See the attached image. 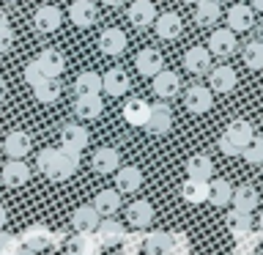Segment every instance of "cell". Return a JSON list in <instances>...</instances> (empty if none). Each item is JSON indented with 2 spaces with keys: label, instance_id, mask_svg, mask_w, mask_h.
Returning <instances> with one entry per match:
<instances>
[{
  "label": "cell",
  "instance_id": "6da1fadb",
  "mask_svg": "<svg viewBox=\"0 0 263 255\" xmlns=\"http://www.w3.org/2000/svg\"><path fill=\"white\" fill-rule=\"evenodd\" d=\"M184 104L189 113L200 115V113H209L211 104H214V90L211 88H203V85H192L184 94Z\"/></svg>",
  "mask_w": 263,
  "mask_h": 255
},
{
  "label": "cell",
  "instance_id": "7a4b0ae2",
  "mask_svg": "<svg viewBox=\"0 0 263 255\" xmlns=\"http://www.w3.org/2000/svg\"><path fill=\"white\" fill-rule=\"evenodd\" d=\"M209 52L217 55V58L233 55V52H236V33L230 30V28H228V30H225V28L214 30L211 39H209Z\"/></svg>",
  "mask_w": 263,
  "mask_h": 255
},
{
  "label": "cell",
  "instance_id": "3957f363",
  "mask_svg": "<svg viewBox=\"0 0 263 255\" xmlns=\"http://www.w3.org/2000/svg\"><path fill=\"white\" fill-rule=\"evenodd\" d=\"M173 126V110L164 102L154 104L151 113H148V121H145V129L154 132V135H164V132H170Z\"/></svg>",
  "mask_w": 263,
  "mask_h": 255
},
{
  "label": "cell",
  "instance_id": "277c9868",
  "mask_svg": "<svg viewBox=\"0 0 263 255\" xmlns=\"http://www.w3.org/2000/svg\"><path fill=\"white\" fill-rule=\"evenodd\" d=\"M61 20H63V14H61V8L58 6H39L36 8V14H33V25H36V30L41 33H52L61 28Z\"/></svg>",
  "mask_w": 263,
  "mask_h": 255
},
{
  "label": "cell",
  "instance_id": "5b68a950",
  "mask_svg": "<svg viewBox=\"0 0 263 255\" xmlns=\"http://www.w3.org/2000/svg\"><path fill=\"white\" fill-rule=\"evenodd\" d=\"M205 74H209V85L214 94H228V90L236 88V71L230 66H214Z\"/></svg>",
  "mask_w": 263,
  "mask_h": 255
},
{
  "label": "cell",
  "instance_id": "8992f818",
  "mask_svg": "<svg viewBox=\"0 0 263 255\" xmlns=\"http://www.w3.org/2000/svg\"><path fill=\"white\" fill-rule=\"evenodd\" d=\"M135 66H137V71L143 74V77H154V74L159 71V69H164L162 52H159V49H154V47L140 49L137 58H135Z\"/></svg>",
  "mask_w": 263,
  "mask_h": 255
},
{
  "label": "cell",
  "instance_id": "52a82bcc",
  "mask_svg": "<svg viewBox=\"0 0 263 255\" xmlns=\"http://www.w3.org/2000/svg\"><path fill=\"white\" fill-rule=\"evenodd\" d=\"M0 178H3L6 187H22V184H28V181H30V168L22 159H8L3 165Z\"/></svg>",
  "mask_w": 263,
  "mask_h": 255
},
{
  "label": "cell",
  "instance_id": "ba28073f",
  "mask_svg": "<svg viewBox=\"0 0 263 255\" xmlns=\"http://www.w3.org/2000/svg\"><path fill=\"white\" fill-rule=\"evenodd\" d=\"M252 22H255V8L252 6H244V3L230 6V11H228V28L233 30V33L250 30Z\"/></svg>",
  "mask_w": 263,
  "mask_h": 255
},
{
  "label": "cell",
  "instance_id": "9c48e42d",
  "mask_svg": "<svg viewBox=\"0 0 263 255\" xmlns=\"http://www.w3.org/2000/svg\"><path fill=\"white\" fill-rule=\"evenodd\" d=\"M96 16H99V11L90 0H74L69 6V20L77 25V28H90V25L96 22Z\"/></svg>",
  "mask_w": 263,
  "mask_h": 255
},
{
  "label": "cell",
  "instance_id": "30bf717a",
  "mask_svg": "<svg viewBox=\"0 0 263 255\" xmlns=\"http://www.w3.org/2000/svg\"><path fill=\"white\" fill-rule=\"evenodd\" d=\"M80 168V151H69V148H61V159H58L55 170L49 173L52 181H66L69 176H74Z\"/></svg>",
  "mask_w": 263,
  "mask_h": 255
},
{
  "label": "cell",
  "instance_id": "8fae6325",
  "mask_svg": "<svg viewBox=\"0 0 263 255\" xmlns=\"http://www.w3.org/2000/svg\"><path fill=\"white\" fill-rule=\"evenodd\" d=\"M129 22L135 25V28H148V25H154V16H156V8L151 0H135V3L129 6Z\"/></svg>",
  "mask_w": 263,
  "mask_h": 255
},
{
  "label": "cell",
  "instance_id": "7c38bea8",
  "mask_svg": "<svg viewBox=\"0 0 263 255\" xmlns=\"http://www.w3.org/2000/svg\"><path fill=\"white\" fill-rule=\"evenodd\" d=\"M184 69L192 71V74H205V71H209L211 69V52H209V47H192V49H186Z\"/></svg>",
  "mask_w": 263,
  "mask_h": 255
},
{
  "label": "cell",
  "instance_id": "4fadbf2b",
  "mask_svg": "<svg viewBox=\"0 0 263 255\" xmlns=\"http://www.w3.org/2000/svg\"><path fill=\"white\" fill-rule=\"evenodd\" d=\"M99 49H102L104 55H121L123 49H126V33L118 30V28L102 30V36H99Z\"/></svg>",
  "mask_w": 263,
  "mask_h": 255
},
{
  "label": "cell",
  "instance_id": "5bb4252c",
  "mask_svg": "<svg viewBox=\"0 0 263 255\" xmlns=\"http://www.w3.org/2000/svg\"><path fill=\"white\" fill-rule=\"evenodd\" d=\"M30 151V137L25 132H8L3 140V154L11 156V159H25Z\"/></svg>",
  "mask_w": 263,
  "mask_h": 255
},
{
  "label": "cell",
  "instance_id": "9a60e30c",
  "mask_svg": "<svg viewBox=\"0 0 263 255\" xmlns=\"http://www.w3.org/2000/svg\"><path fill=\"white\" fill-rule=\"evenodd\" d=\"M154 90L159 94L162 99H173L181 90V80H178V74L176 71H164L159 69L154 74Z\"/></svg>",
  "mask_w": 263,
  "mask_h": 255
},
{
  "label": "cell",
  "instance_id": "2e32d148",
  "mask_svg": "<svg viewBox=\"0 0 263 255\" xmlns=\"http://www.w3.org/2000/svg\"><path fill=\"white\" fill-rule=\"evenodd\" d=\"M99 211L93 209V203H85V206H80L77 211L71 214V225L77 228V233H90V230H96V225H99Z\"/></svg>",
  "mask_w": 263,
  "mask_h": 255
},
{
  "label": "cell",
  "instance_id": "e0dca14e",
  "mask_svg": "<svg viewBox=\"0 0 263 255\" xmlns=\"http://www.w3.org/2000/svg\"><path fill=\"white\" fill-rule=\"evenodd\" d=\"M61 143L69 151H82L88 145V129H82L80 123H66L61 129Z\"/></svg>",
  "mask_w": 263,
  "mask_h": 255
},
{
  "label": "cell",
  "instance_id": "ac0fdd59",
  "mask_svg": "<svg viewBox=\"0 0 263 255\" xmlns=\"http://www.w3.org/2000/svg\"><path fill=\"white\" fill-rule=\"evenodd\" d=\"M151 220H154V206L148 201H137V203H132L126 209V222L132 228H137V230L151 225Z\"/></svg>",
  "mask_w": 263,
  "mask_h": 255
},
{
  "label": "cell",
  "instance_id": "d6986e66",
  "mask_svg": "<svg viewBox=\"0 0 263 255\" xmlns=\"http://www.w3.org/2000/svg\"><path fill=\"white\" fill-rule=\"evenodd\" d=\"M148 113H151V104H148L145 99H129V102L123 104V121L132 123V126H145Z\"/></svg>",
  "mask_w": 263,
  "mask_h": 255
},
{
  "label": "cell",
  "instance_id": "ffe728a7",
  "mask_svg": "<svg viewBox=\"0 0 263 255\" xmlns=\"http://www.w3.org/2000/svg\"><path fill=\"white\" fill-rule=\"evenodd\" d=\"M230 203H233V209H238V211H252V209H258V203H260L258 189L250 187V184L236 187L233 195H230Z\"/></svg>",
  "mask_w": 263,
  "mask_h": 255
},
{
  "label": "cell",
  "instance_id": "44dd1931",
  "mask_svg": "<svg viewBox=\"0 0 263 255\" xmlns=\"http://www.w3.org/2000/svg\"><path fill=\"white\" fill-rule=\"evenodd\" d=\"M102 96L99 94H80L77 102H74V113L80 115V118H99L102 115Z\"/></svg>",
  "mask_w": 263,
  "mask_h": 255
},
{
  "label": "cell",
  "instance_id": "7402d4cb",
  "mask_svg": "<svg viewBox=\"0 0 263 255\" xmlns=\"http://www.w3.org/2000/svg\"><path fill=\"white\" fill-rule=\"evenodd\" d=\"M154 30L159 39H176L181 33V16L173 11H164L159 16H154Z\"/></svg>",
  "mask_w": 263,
  "mask_h": 255
},
{
  "label": "cell",
  "instance_id": "603a6c76",
  "mask_svg": "<svg viewBox=\"0 0 263 255\" xmlns=\"http://www.w3.org/2000/svg\"><path fill=\"white\" fill-rule=\"evenodd\" d=\"M90 165H93L96 173H115L121 168V154L115 151V148H99V151L93 154V159H90Z\"/></svg>",
  "mask_w": 263,
  "mask_h": 255
},
{
  "label": "cell",
  "instance_id": "cb8c5ba5",
  "mask_svg": "<svg viewBox=\"0 0 263 255\" xmlns=\"http://www.w3.org/2000/svg\"><path fill=\"white\" fill-rule=\"evenodd\" d=\"M102 90H107L110 96H123L129 90V77H126V71L123 69H110V71H104V77H102Z\"/></svg>",
  "mask_w": 263,
  "mask_h": 255
},
{
  "label": "cell",
  "instance_id": "d4e9b609",
  "mask_svg": "<svg viewBox=\"0 0 263 255\" xmlns=\"http://www.w3.org/2000/svg\"><path fill=\"white\" fill-rule=\"evenodd\" d=\"M93 209L99 211V217H110L121 209V192L118 189H102L93 197Z\"/></svg>",
  "mask_w": 263,
  "mask_h": 255
},
{
  "label": "cell",
  "instance_id": "484cf974",
  "mask_svg": "<svg viewBox=\"0 0 263 255\" xmlns=\"http://www.w3.org/2000/svg\"><path fill=\"white\" fill-rule=\"evenodd\" d=\"M140 184H143V173H140V168H118L115 170V187H118V192H135V189H140Z\"/></svg>",
  "mask_w": 263,
  "mask_h": 255
},
{
  "label": "cell",
  "instance_id": "4316f807",
  "mask_svg": "<svg viewBox=\"0 0 263 255\" xmlns=\"http://www.w3.org/2000/svg\"><path fill=\"white\" fill-rule=\"evenodd\" d=\"M222 135L230 137L238 148H244V145L255 137V129H252V123H250V121H241V118H238V121H230V123H228V129L222 132Z\"/></svg>",
  "mask_w": 263,
  "mask_h": 255
},
{
  "label": "cell",
  "instance_id": "83f0119b",
  "mask_svg": "<svg viewBox=\"0 0 263 255\" xmlns=\"http://www.w3.org/2000/svg\"><path fill=\"white\" fill-rule=\"evenodd\" d=\"M186 176L189 178H200V181H209L214 176V165L205 154H195L186 159Z\"/></svg>",
  "mask_w": 263,
  "mask_h": 255
},
{
  "label": "cell",
  "instance_id": "f1b7e54d",
  "mask_svg": "<svg viewBox=\"0 0 263 255\" xmlns=\"http://www.w3.org/2000/svg\"><path fill=\"white\" fill-rule=\"evenodd\" d=\"M219 20V0H197V11H195V22L200 28H211Z\"/></svg>",
  "mask_w": 263,
  "mask_h": 255
},
{
  "label": "cell",
  "instance_id": "f546056e",
  "mask_svg": "<svg viewBox=\"0 0 263 255\" xmlns=\"http://www.w3.org/2000/svg\"><path fill=\"white\" fill-rule=\"evenodd\" d=\"M181 195H184L186 203H203L209 197V181H200V178H186L181 184Z\"/></svg>",
  "mask_w": 263,
  "mask_h": 255
},
{
  "label": "cell",
  "instance_id": "4dcf8cb0",
  "mask_svg": "<svg viewBox=\"0 0 263 255\" xmlns=\"http://www.w3.org/2000/svg\"><path fill=\"white\" fill-rule=\"evenodd\" d=\"M225 225H228V230L233 236H247L252 230V217H250V211H238V209H233L228 214V220H225Z\"/></svg>",
  "mask_w": 263,
  "mask_h": 255
},
{
  "label": "cell",
  "instance_id": "1f68e13d",
  "mask_svg": "<svg viewBox=\"0 0 263 255\" xmlns=\"http://www.w3.org/2000/svg\"><path fill=\"white\" fill-rule=\"evenodd\" d=\"M22 244L28 247V250H33V252L44 250V247L49 244V230H47L44 225H33V228H28V230L22 233Z\"/></svg>",
  "mask_w": 263,
  "mask_h": 255
},
{
  "label": "cell",
  "instance_id": "d6a6232c",
  "mask_svg": "<svg viewBox=\"0 0 263 255\" xmlns=\"http://www.w3.org/2000/svg\"><path fill=\"white\" fill-rule=\"evenodd\" d=\"M230 195H233V187H230V181H225V178L211 181V178H209V197H205L209 203H214V206H225V203H230Z\"/></svg>",
  "mask_w": 263,
  "mask_h": 255
},
{
  "label": "cell",
  "instance_id": "836d02e7",
  "mask_svg": "<svg viewBox=\"0 0 263 255\" xmlns=\"http://www.w3.org/2000/svg\"><path fill=\"white\" fill-rule=\"evenodd\" d=\"M74 90L80 94H102V74L96 71H80L74 80Z\"/></svg>",
  "mask_w": 263,
  "mask_h": 255
},
{
  "label": "cell",
  "instance_id": "e575fe53",
  "mask_svg": "<svg viewBox=\"0 0 263 255\" xmlns=\"http://www.w3.org/2000/svg\"><path fill=\"white\" fill-rule=\"evenodd\" d=\"M145 250L151 255H167L173 252V239L164 230H154L151 236H145Z\"/></svg>",
  "mask_w": 263,
  "mask_h": 255
},
{
  "label": "cell",
  "instance_id": "d590c367",
  "mask_svg": "<svg viewBox=\"0 0 263 255\" xmlns=\"http://www.w3.org/2000/svg\"><path fill=\"white\" fill-rule=\"evenodd\" d=\"M36 61L41 63V69L47 71V77H58V74L63 71V66H66V61H63V55L58 52V49H44Z\"/></svg>",
  "mask_w": 263,
  "mask_h": 255
},
{
  "label": "cell",
  "instance_id": "8d00e7d4",
  "mask_svg": "<svg viewBox=\"0 0 263 255\" xmlns=\"http://www.w3.org/2000/svg\"><path fill=\"white\" fill-rule=\"evenodd\" d=\"M33 94H36L39 102L49 104V102H55V99L61 96V82H58V77H44L39 85H33Z\"/></svg>",
  "mask_w": 263,
  "mask_h": 255
},
{
  "label": "cell",
  "instance_id": "74e56055",
  "mask_svg": "<svg viewBox=\"0 0 263 255\" xmlns=\"http://www.w3.org/2000/svg\"><path fill=\"white\" fill-rule=\"evenodd\" d=\"M96 230H99V239H102L104 244H118L121 239H123V225H118V222H112L110 217H107L104 222L99 220V225H96Z\"/></svg>",
  "mask_w": 263,
  "mask_h": 255
},
{
  "label": "cell",
  "instance_id": "f35d334b",
  "mask_svg": "<svg viewBox=\"0 0 263 255\" xmlns=\"http://www.w3.org/2000/svg\"><path fill=\"white\" fill-rule=\"evenodd\" d=\"M241 58L250 69H263V41H250V44H244Z\"/></svg>",
  "mask_w": 263,
  "mask_h": 255
},
{
  "label": "cell",
  "instance_id": "ab89813d",
  "mask_svg": "<svg viewBox=\"0 0 263 255\" xmlns=\"http://www.w3.org/2000/svg\"><path fill=\"white\" fill-rule=\"evenodd\" d=\"M58 159H61V148H44V151L39 154V159H36V165H39V170L44 173V176L49 178V173L55 170V165H58Z\"/></svg>",
  "mask_w": 263,
  "mask_h": 255
},
{
  "label": "cell",
  "instance_id": "60d3db41",
  "mask_svg": "<svg viewBox=\"0 0 263 255\" xmlns=\"http://www.w3.org/2000/svg\"><path fill=\"white\" fill-rule=\"evenodd\" d=\"M238 156H244L250 165H260L263 162V137H252L250 143L241 148V154H238Z\"/></svg>",
  "mask_w": 263,
  "mask_h": 255
},
{
  "label": "cell",
  "instance_id": "b9f144b4",
  "mask_svg": "<svg viewBox=\"0 0 263 255\" xmlns=\"http://www.w3.org/2000/svg\"><path fill=\"white\" fill-rule=\"evenodd\" d=\"M93 252H96V247H93V242L88 239V233H80V236L71 242V255H93Z\"/></svg>",
  "mask_w": 263,
  "mask_h": 255
},
{
  "label": "cell",
  "instance_id": "7bdbcfd3",
  "mask_svg": "<svg viewBox=\"0 0 263 255\" xmlns=\"http://www.w3.org/2000/svg\"><path fill=\"white\" fill-rule=\"evenodd\" d=\"M44 77H47V71L41 69V63H39V61H30L28 66H25V80H28L30 85H39V82L44 80Z\"/></svg>",
  "mask_w": 263,
  "mask_h": 255
},
{
  "label": "cell",
  "instance_id": "ee69618b",
  "mask_svg": "<svg viewBox=\"0 0 263 255\" xmlns=\"http://www.w3.org/2000/svg\"><path fill=\"white\" fill-rule=\"evenodd\" d=\"M219 151H222V154H228V156H238V154H241V148H238L230 137L222 135V137H219Z\"/></svg>",
  "mask_w": 263,
  "mask_h": 255
},
{
  "label": "cell",
  "instance_id": "f6af8a7d",
  "mask_svg": "<svg viewBox=\"0 0 263 255\" xmlns=\"http://www.w3.org/2000/svg\"><path fill=\"white\" fill-rule=\"evenodd\" d=\"M16 247H20V244H16V239H14V236L0 233V255H11Z\"/></svg>",
  "mask_w": 263,
  "mask_h": 255
},
{
  "label": "cell",
  "instance_id": "bcb514c9",
  "mask_svg": "<svg viewBox=\"0 0 263 255\" xmlns=\"http://www.w3.org/2000/svg\"><path fill=\"white\" fill-rule=\"evenodd\" d=\"M11 44H14V33H11V28H3L0 30V52H8Z\"/></svg>",
  "mask_w": 263,
  "mask_h": 255
},
{
  "label": "cell",
  "instance_id": "7dc6e473",
  "mask_svg": "<svg viewBox=\"0 0 263 255\" xmlns=\"http://www.w3.org/2000/svg\"><path fill=\"white\" fill-rule=\"evenodd\" d=\"M3 28H11V25H8V16H6V11H0V30Z\"/></svg>",
  "mask_w": 263,
  "mask_h": 255
},
{
  "label": "cell",
  "instance_id": "c3c4849f",
  "mask_svg": "<svg viewBox=\"0 0 263 255\" xmlns=\"http://www.w3.org/2000/svg\"><path fill=\"white\" fill-rule=\"evenodd\" d=\"M3 225H6V209L0 206V230H3Z\"/></svg>",
  "mask_w": 263,
  "mask_h": 255
},
{
  "label": "cell",
  "instance_id": "681fc988",
  "mask_svg": "<svg viewBox=\"0 0 263 255\" xmlns=\"http://www.w3.org/2000/svg\"><path fill=\"white\" fill-rule=\"evenodd\" d=\"M252 8L255 11H263V0H252Z\"/></svg>",
  "mask_w": 263,
  "mask_h": 255
},
{
  "label": "cell",
  "instance_id": "f907efd6",
  "mask_svg": "<svg viewBox=\"0 0 263 255\" xmlns=\"http://www.w3.org/2000/svg\"><path fill=\"white\" fill-rule=\"evenodd\" d=\"M3 99H6V82L0 80V102H3Z\"/></svg>",
  "mask_w": 263,
  "mask_h": 255
},
{
  "label": "cell",
  "instance_id": "816d5d0a",
  "mask_svg": "<svg viewBox=\"0 0 263 255\" xmlns=\"http://www.w3.org/2000/svg\"><path fill=\"white\" fill-rule=\"evenodd\" d=\"M102 3H104V6H121L123 0H102Z\"/></svg>",
  "mask_w": 263,
  "mask_h": 255
},
{
  "label": "cell",
  "instance_id": "f5cc1de1",
  "mask_svg": "<svg viewBox=\"0 0 263 255\" xmlns=\"http://www.w3.org/2000/svg\"><path fill=\"white\" fill-rule=\"evenodd\" d=\"M258 228H260V230H263V211H260V214H258Z\"/></svg>",
  "mask_w": 263,
  "mask_h": 255
},
{
  "label": "cell",
  "instance_id": "db71d44e",
  "mask_svg": "<svg viewBox=\"0 0 263 255\" xmlns=\"http://www.w3.org/2000/svg\"><path fill=\"white\" fill-rule=\"evenodd\" d=\"M184 3H197V0H184Z\"/></svg>",
  "mask_w": 263,
  "mask_h": 255
},
{
  "label": "cell",
  "instance_id": "11a10c76",
  "mask_svg": "<svg viewBox=\"0 0 263 255\" xmlns=\"http://www.w3.org/2000/svg\"><path fill=\"white\" fill-rule=\"evenodd\" d=\"M6 3H16V0H6Z\"/></svg>",
  "mask_w": 263,
  "mask_h": 255
}]
</instances>
